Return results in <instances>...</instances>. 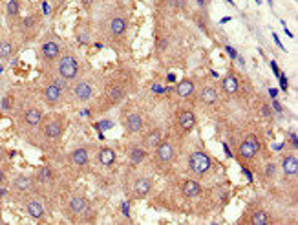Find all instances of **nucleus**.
I'll list each match as a JSON object with an SVG mask.
<instances>
[{"label": "nucleus", "instance_id": "nucleus-1", "mask_svg": "<svg viewBox=\"0 0 298 225\" xmlns=\"http://www.w3.org/2000/svg\"><path fill=\"white\" fill-rule=\"evenodd\" d=\"M79 60L75 55H62L59 60V64H57V74L64 79V81H74L77 79V75H79Z\"/></svg>", "mask_w": 298, "mask_h": 225}, {"label": "nucleus", "instance_id": "nucleus-2", "mask_svg": "<svg viewBox=\"0 0 298 225\" xmlns=\"http://www.w3.org/2000/svg\"><path fill=\"white\" fill-rule=\"evenodd\" d=\"M188 167H190V170L194 174L203 176V174H207L210 170L212 161H210V158L205 152H192L190 158H188Z\"/></svg>", "mask_w": 298, "mask_h": 225}, {"label": "nucleus", "instance_id": "nucleus-3", "mask_svg": "<svg viewBox=\"0 0 298 225\" xmlns=\"http://www.w3.org/2000/svg\"><path fill=\"white\" fill-rule=\"evenodd\" d=\"M42 99H44L46 105H50V106H55L57 103H60V99H62V84H60L59 81L50 83L44 90H42Z\"/></svg>", "mask_w": 298, "mask_h": 225}, {"label": "nucleus", "instance_id": "nucleus-4", "mask_svg": "<svg viewBox=\"0 0 298 225\" xmlns=\"http://www.w3.org/2000/svg\"><path fill=\"white\" fill-rule=\"evenodd\" d=\"M258 149H260V143H258V139L254 137V135H251V137H247L245 141L240 145V158L243 159H253L254 156H256V152H258Z\"/></svg>", "mask_w": 298, "mask_h": 225}, {"label": "nucleus", "instance_id": "nucleus-5", "mask_svg": "<svg viewBox=\"0 0 298 225\" xmlns=\"http://www.w3.org/2000/svg\"><path fill=\"white\" fill-rule=\"evenodd\" d=\"M74 95L79 103H86V101L93 97V86L88 81H79L74 88Z\"/></svg>", "mask_w": 298, "mask_h": 225}, {"label": "nucleus", "instance_id": "nucleus-6", "mask_svg": "<svg viewBox=\"0 0 298 225\" xmlns=\"http://www.w3.org/2000/svg\"><path fill=\"white\" fill-rule=\"evenodd\" d=\"M62 132H64V123H62V119L48 121L44 125V128H42V134L48 139H59L60 135H62Z\"/></svg>", "mask_w": 298, "mask_h": 225}, {"label": "nucleus", "instance_id": "nucleus-7", "mask_svg": "<svg viewBox=\"0 0 298 225\" xmlns=\"http://www.w3.org/2000/svg\"><path fill=\"white\" fill-rule=\"evenodd\" d=\"M40 55L42 59L52 62V60H57L60 57V46L55 42V40H46L44 44L40 46Z\"/></svg>", "mask_w": 298, "mask_h": 225}, {"label": "nucleus", "instance_id": "nucleus-8", "mask_svg": "<svg viewBox=\"0 0 298 225\" xmlns=\"http://www.w3.org/2000/svg\"><path fill=\"white\" fill-rule=\"evenodd\" d=\"M156 158L159 163H170L174 159V147L168 141H161L156 147Z\"/></svg>", "mask_w": 298, "mask_h": 225}, {"label": "nucleus", "instance_id": "nucleus-9", "mask_svg": "<svg viewBox=\"0 0 298 225\" xmlns=\"http://www.w3.org/2000/svg\"><path fill=\"white\" fill-rule=\"evenodd\" d=\"M127 19L125 17H113L112 20H110V33H112V37H123L125 33H127Z\"/></svg>", "mask_w": 298, "mask_h": 225}, {"label": "nucleus", "instance_id": "nucleus-10", "mask_svg": "<svg viewBox=\"0 0 298 225\" xmlns=\"http://www.w3.org/2000/svg\"><path fill=\"white\" fill-rule=\"evenodd\" d=\"M178 123L185 132H190V130L196 127V115H194V112H190V110H183V112H179Z\"/></svg>", "mask_w": 298, "mask_h": 225}, {"label": "nucleus", "instance_id": "nucleus-11", "mask_svg": "<svg viewBox=\"0 0 298 225\" xmlns=\"http://www.w3.org/2000/svg\"><path fill=\"white\" fill-rule=\"evenodd\" d=\"M125 88L123 86H119V84H113V86H110L108 88V92H106V99H108V103L110 105H119L121 101L125 99Z\"/></svg>", "mask_w": 298, "mask_h": 225}, {"label": "nucleus", "instance_id": "nucleus-12", "mask_svg": "<svg viewBox=\"0 0 298 225\" xmlns=\"http://www.w3.org/2000/svg\"><path fill=\"white\" fill-rule=\"evenodd\" d=\"M42 112L38 110V108H28L26 112H24V123L28 125V127H38L40 123H42Z\"/></svg>", "mask_w": 298, "mask_h": 225}, {"label": "nucleus", "instance_id": "nucleus-13", "mask_svg": "<svg viewBox=\"0 0 298 225\" xmlns=\"http://www.w3.org/2000/svg\"><path fill=\"white\" fill-rule=\"evenodd\" d=\"M88 207V202H86V198H82V196H74L70 202H68V210L72 212V214H82L84 210Z\"/></svg>", "mask_w": 298, "mask_h": 225}, {"label": "nucleus", "instance_id": "nucleus-14", "mask_svg": "<svg viewBox=\"0 0 298 225\" xmlns=\"http://www.w3.org/2000/svg\"><path fill=\"white\" fill-rule=\"evenodd\" d=\"M152 190V180L150 178H139L134 183V194L137 198H145Z\"/></svg>", "mask_w": 298, "mask_h": 225}, {"label": "nucleus", "instance_id": "nucleus-15", "mask_svg": "<svg viewBox=\"0 0 298 225\" xmlns=\"http://www.w3.org/2000/svg\"><path fill=\"white\" fill-rule=\"evenodd\" d=\"M31 187H33V178L26 176V174L17 176L15 181H13V190H17V192H28Z\"/></svg>", "mask_w": 298, "mask_h": 225}, {"label": "nucleus", "instance_id": "nucleus-16", "mask_svg": "<svg viewBox=\"0 0 298 225\" xmlns=\"http://www.w3.org/2000/svg\"><path fill=\"white\" fill-rule=\"evenodd\" d=\"M194 90H196V84L192 81H188V79H183V81H179L178 86H176V94H178L179 97H192Z\"/></svg>", "mask_w": 298, "mask_h": 225}, {"label": "nucleus", "instance_id": "nucleus-17", "mask_svg": "<svg viewBox=\"0 0 298 225\" xmlns=\"http://www.w3.org/2000/svg\"><path fill=\"white\" fill-rule=\"evenodd\" d=\"M282 169L283 172L287 174V176H297L298 174V158L295 154H289V156H285L282 161Z\"/></svg>", "mask_w": 298, "mask_h": 225}, {"label": "nucleus", "instance_id": "nucleus-18", "mask_svg": "<svg viewBox=\"0 0 298 225\" xmlns=\"http://www.w3.org/2000/svg\"><path fill=\"white\" fill-rule=\"evenodd\" d=\"M70 159H72V163L77 167H84L86 163L90 161V154L86 149H75L72 154H70Z\"/></svg>", "mask_w": 298, "mask_h": 225}, {"label": "nucleus", "instance_id": "nucleus-19", "mask_svg": "<svg viewBox=\"0 0 298 225\" xmlns=\"http://www.w3.org/2000/svg\"><path fill=\"white\" fill-rule=\"evenodd\" d=\"M26 212H28L31 218L40 220V218L44 216V207H42V203L37 202V200H30V202L26 203Z\"/></svg>", "mask_w": 298, "mask_h": 225}, {"label": "nucleus", "instance_id": "nucleus-20", "mask_svg": "<svg viewBox=\"0 0 298 225\" xmlns=\"http://www.w3.org/2000/svg\"><path fill=\"white\" fill-rule=\"evenodd\" d=\"M161 141H163V134H161V130H159V128H154V130H152V132H149V134L145 135V139H143L145 147H149V149H156Z\"/></svg>", "mask_w": 298, "mask_h": 225}, {"label": "nucleus", "instance_id": "nucleus-21", "mask_svg": "<svg viewBox=\"0 0 298 225\" xmlns=\"http://www.w3.org/2000/svg\"><path fill=\"white\" fill-rule=\"evenodd\" d=\"M183 194L186 198H198V196L202 194V185L194 180H186L183 183Z\"/></svg>", "mask_w": 298, "mask_h": 225}, {"label": "nucleus", "instance_id": "nucleus-22", "mask_svg": "<svg viewBox=\"0 0 298 225\" xmlns=\"http://www.w3.org/2000/svg\"><path fill=\"white\" fill-rule=\"evenodd\" d=\"M224 92L225 94H229V95H234L236 92H238L240 88V81H238V77L236 75H227L224 79Z\"/></svg>", "mask_w": 298, "mask_h": 225}, {"label": "nucleus", "instance_id": "nucleus-23", "mask_svg": "<svg viewBox=\"0 0 298 225\" xmlns=\"http://www.w3.org/2000/svg\"><path fill=\"white\" fill-rule=\"evenodd\" d=\"M127 130L130 132V134H134V132H139L143 128V119H141V115L139 113H130L127 117Z\"/></svg>", "mask_w": 298, "mask_h": 225}, {"label": "nucleus", "instance_id": "nucleus-24", "mask_svg": "<svg viewBox=\"0 0 298 225\" xmlns=\"http://www.w3.org/2000/svg\"><path fill=\"white\" fill-rule=\"evenodd\" d=\"M200 99H202L203 105H214L218 101V92L212 88V86H205L202 92H200Z\"/></svg>", "mask_w": 298, "mask_h": 225}, {"label": "nucleus", "instance_id": "nucleus-25", "mask_svg": "<svg viewBox=\"0 0 298 225\" xmlns=\"http://www.w3.org/2000/svg\"><path fill=\"white\" fill-rule=\"evenodd\" d=\"M99 161L105 167L113 165L115 163V152L110 147H103V149L99 150Z\"/></svg>", "mask_w": 298, "mask_h": 225}, {"label": "nucleus", "instance_id": "nucleus-26", "mask_svg": "<svg viewBox=\"0 0 298 225\" xmlns=\"http://www.w3.org/2000/svg\"><path fill=\"white\" fill-rule=\"evenodd\" d=\"M13 52H15V48H13V44L9 40H2L0 42V60L9 59L13 55Z\"/></svg>", "mask_w": 298, "mask_h": 225}, {"label": "nucleus", "instance_id": "nucleus-27", "mask_svg": "<svg viewBox=\"0 0 298 225\" xmlns=\"http://www.w3.org/2000/svg\"><path fill=\"white\" fill-rule=\"evenodd\" d=\"M130 161L134 163V165H137V163H141L143 159L147 158V150L145 149H139V147H134V149L130 150Z\"/></svg>", "mask_w": 298, "mask_h": 225}, {"label": "nucleus", "instance_id": "nucleus-28", "mask_svg": "<svg viewBox=\"0 0 298 225\" xmlns=\"http://www.w3.org/2000/svg\"><path fill=\"white\" fill-rule=\"evenodd\" d=\"M254 225H267L269 224V214L265 210H256L253 214V220H251Z\"/></svg>", "mask_w": 298, "mask_h": 225}, {"label": "nucleus", "instance_id": "nucleus-29", "mask_svg": "<svg viewBox=\"0 0 298 225\" xmlns=\"http://www.w3.org/2000/svg\"><path fill=\"white\" fill-rule=\"evenodd\" d=\"M37 181H40V183L52 181V170H50L48 167H40L37 170Z\"/></svg>", "mask_w": 298, "mask_h": 225}, {"label": "nucleus", "instance_id": "nucleus-30", "mask_svg": "<svg viewBox=\"0 0 298 225\" xmlns=\"http://www.w3.org/2000/svg\"><path fill=\"white\" fill-rule=\"evenodd\" d=\"M6 11H8V17L19 15V11H20V0H9Z\"/></svg>", "mask_w": 298, "mask_h": 225}, {"label": "nucleus", "instance_id": "nucleus-31", "mask_svg": "<svg viewBox=\"0 0 298 225\" xmlns=\"http://www.w3.org/2000/svg\"><path fill=\"white\" fill-rule=\"evenodd\" d=\"M37 24H38L37 17H26V19L22 20V28L26 31H30L31 28H37Z\"/></svg>", "mask_w": 298, "mask_h": 225}, {"label": "nucleus", "instance_id": "nucleus-32", "mask_svg": "<svg viewBox=\"0 0 298 225\" xmlns=\"http://www.w3.org/2000/svg\"><path fill=\"white\" fill-rule=\"evenodd\" d=\"M275 170H276V165H275V163H269L267 169H265V172H263V174L271 178V176H275Z\"/></svg>", "mask_w": 298, "mask_h": 225}, {"label": "nucleus", "instance_id": "nucleus-33", "mask_svg": "<svg viewBox=\"0 0 298 225\" xmlns=\"http://www.w3.org/2000/svg\"><path fill=\"white\" fill-rule=\"evenodd\" d=\"M0 105H2V108H4V110H9V108H11V97H9V95H8V97H4Z\"/></svg>", "mask_w": 298, "mask_h": 225}, {"label": "nucleus", "instance_id": "nucleus-34", "mask_svg": "<svg viewBox=\"0 0 298 225\" xmlns=\"http://www.w3.org/2000/svg\"><path fill=\"white\" fill-rule=\"evenodd\" d=\"M225 50H227V53L231 55L232 59H236V57H238V53H236V50H234V48H231V46H225Z\"/></svg>", "mask_w": 298, "mask_h": 225}, {"label": "nucleus", "instance_id": "nucleus-35", "mask_svg": "<svg viewBox=\"0 0 298 225\" xmlns=\"http://www.w3.org/2000/svg\"><path fill=\"white\" fill-rule=\"evenodd\" d=\"M261 115H265V117H271V108L267 105L261 106Z\"/></svg>", "mask_w": 298, "mask_h": 225}, {"label": "nucleus", "instance_id": "nucleus-36", "mask_svg": "<svg viewBox=\"0 0 298 225\" xmlns=\"http://www.w3.org/2000/svg\"><path fill=\"white\" fill-rule=\"evenodd\" d=\"M291 145H293L295 149L298 147V135H297V132H293V134H291Z\"/></svg>", "mask_w": 298, "mask_h": 225}, {"label": "nucleus", "instance_id": "nucleus-37", "mask_svg": "<svg viewBox=\"0 0 298 225\" xmlns=\"http://www.w3.org/2000/svg\"><path fill=\"white\" fill-rule=\"evenodd\" d=\"M93 2H95V0H81V4L84 6V8H90V6L93 4Z\"/></svg>", "mask_w": 298, "mask_h": 225}, {"label": "nucleus", "instance_id": "nucleus-38", "mask_svg": "<svg viewBox=\"0 0 298 225\" xmlns=\"http://www.w3.org/2000/svg\"><path fill=\"white\" fill-rule=\"evenodd\" d=\"M273 106H275V110H276V112H282V105H280L278 101H275V103H273Z\"/></svg>", "mask_w": 298, "mask_h": 225}, {"label": "nucleus", "instance_id": "nucleus-39", "mask_svg": "<svg viewBox=\"0 0 298 225\" xmlns=\"http://www.w3.org/2000/svg\"><path fill=\"white\" fill-rule=\"evenodd\" d=\"M4 181H6V172H4L2 169H0V185H2Z\"/></svg>", "mask_w": 298, "mask_h": 225}, {"label": "nucleus", "instance_id": "nucleus-40", "mask_svg": "<svg viewBox=\"0 0 298 225\" xmlns=\"http://www.w3.org/2000/svg\"><path fill=\"white\" fill-rule=\"evenodd\" d=\"M42 9H44V13L48 15V13H50V4H48V2H44V4H42Z\"/></svg>", "mask_w": 298, "mask_h": 225}, {"label": "nucleus", "instance_id": "nucleus-41", "mask_svg": "<svg viewBox=\"0 0 298 225\" xmlns=\"http://www.w3.org/2000/svg\"><path fill=\"white\" fill-rule=\"evenodd\" d=\"M271 66H273V70H275V74L280 77V72H278V66H276V62H271Z\"/></svg>", "mask_w": 298, "mask_h": 225}, {"label": "nucleus", "instance_id": "nucleus-42", "mask_svg": "<svg viewBox=\"0 0 298 225\" xmlns=\"http://www.w3.org/2000/svg\"><path fill=\"white\" fill-rule=\"evenodd\" d=\"M123 212H125V216H128V205H127V203H123Z\"/></svg>", "mask_w": 298, "mask_h": 225}, {"label": "nucleus", "instance_id": "nucleus-43", "mask_svg": "<svg viewBox=\"0 0 298 225\" xmlns=\"http://www.w3.org/2000/svg\"><path fill=\"white\" fill-rule=\"evenodd\" d=\"M198 4H200V6L203 8V6H205V0H198Z\"/></svg>", "mask_w": 298, "mask_h": 225}, {"label": "nucleus", "instance_id": "nucleus-44", "mask_svg": "<svg viewBox=\"0 0 298 225\" xmlns=\"http://www.w3.org/2000/svg\"><path fill=\"white\" fill-rule=\"evenodd\" d=\"M4 192H6V190H4V188H0V196L4 194Z\"/></svg>", "mask_w": 298, "mask_h": 225}]
</instances>
